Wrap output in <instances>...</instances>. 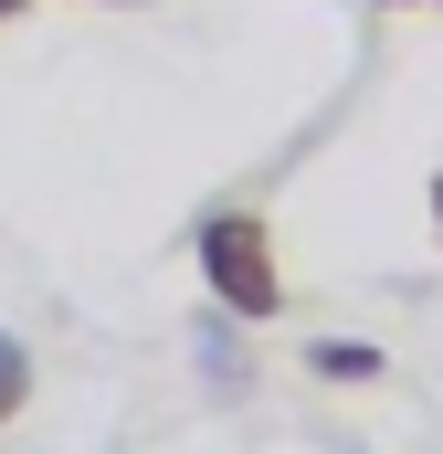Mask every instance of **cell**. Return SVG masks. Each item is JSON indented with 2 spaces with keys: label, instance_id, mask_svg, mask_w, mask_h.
<instances>
[{
  "label": "cell",
  "instance_id": "cell-7",
  "mask_svg": "<svg viewBox=\"0 0 443 454\" xmlns=\"http://www.w3.org/2000/svg\"><path fill=\"white\" fill-rule=\"evenodd\" d=\"M106 11H148V0H106Z\"/></svg>",
  "mask_w": 443,
  "mask_h": 454
},
{
  "label": "cell",
  "instance_id": "cell-1",
  "mask_svg": "<svg viewBox=\"0 0 443 454\" xmlns=\"http://www.w3.org/2000/svg\"><path fill=\"white\" fill-rule=\"evenodd\" d=\"M190 264H201L212 307H222V317H243V328H275V317L296 307L285 254H275V223H264L253 201H222V212H201V232H190Z\"/></svg>",
  "mask_w": 443,
  "mask_h": 454
},
{
  "label": "cell",
  "instance_id": "cell-4",
  "mask_svg": "<svg viewBox=\"0 0 443 454\" xmlns=\"http://www.w3.org/2000/svg\"><path fill=\"white\" fill-rule=\"evenodd\" d=\"M423 201H433V243H443V169H433V180H423Z\"/></svg>",
  "mask_w": 443,
  "mask_h": 454
},
{
  "label": "cell",
  "instance_id": "cell-5",
  "mask_svg": "<svg viewBox=\"0 0 443 454\" xmlns=\"http://www.w3.org/2000/svg\"><path fill=\"white\" fill-rule=\"evenodd\" d=\"M32 11H43V0H0V21H32Z\"/></svg>",
  "mask_w": 443,
  "mask_h": 454
},
{
  "label": "cell",
  "instance_id": "cell-3",
  "mask_svg": "<svg viewBox=\"0 0 443 454\" xmlns=\"http://www.w3.org/2000/svg\"><path fill=\"white\" fill-rule=\"evenodd\" d=\"M32 380H43V370H32V348H21L11 328H0V434H11L21 412H32Z\"/></svg>",
  "mask_w": 443,
  "mask_h": 454
},
{
  "label": "cell",
  "instance_id": "cell-2",
  "mask_svg": "<svg viewBox=\"0 0 443 454\" xmlns=\"http://www.w3.org/2000/svg\"><path fill=\"white\" fill-rule=\"evenodd\" d=\"M307 370H317V380H380L391 359H380L369 339H317V348H307Z\"/></svg>",
  "mask_w": 443,
  "mask_h": 454
},
{
  "label": "cell",
  "instance_id": "cell-6",
  "mask_svg": "<svg viewBox=\"0 0 443 454\" xmlns=\"http://www.w3.org/2000/svg\"><path fill=\"white\" fill-rule=\"evenodd\" d=\"M380 11H443V0H380Z\"/></svg>",
  "mask_w": 443,
  "mask_h": 454
}]
</instances>
